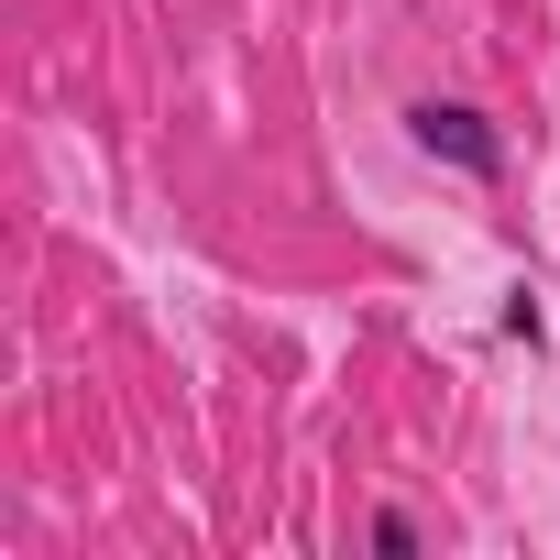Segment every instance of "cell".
<instances>
[{"label": "cell", "instance_id": "1", "mask_svg": "<svg viewBox=\"0 0 560 560\" xmlns=\"http://www.w3.org/2000/svg\"><path fill=\"white\" fill-rule=\"evenodd\" d=\"M407 143L440 154V165H462V176H483V187L505 176V132H494L472 100H418V110H407Z\"/></svg>", "mask_w": 560, "mask_h": 560}, {"label": "cell", "instance_id": "2", "mask_svg": "<svg viewBox=\"0 0 560 560\" xmlns=\"http://www.w3.org/2000/svg\"><path fill=\"white\" fill-rule=\"evenodd\" d=\"M505 341H527V352H538V341H549V319H538V298H527V287H516V298H505Z\"/></svg>", "mask_w": 560, "mask_h": 560}, {"label": "cell", "instance_id": "3", "mask_svg": "<svg viewBox=\"0 0 560 560\" xmlns=\"http://www.w3.org/2000/svg\"><path fill=\"white\" fill-rule=\"evenodd\" d=\"M374 549H385V560H407V549H418V516H407V505H385V516H374Z\"/></svg>", "mask_w": 560, "mask_h": 560}]
</instances>
